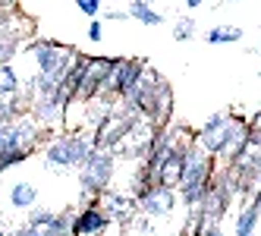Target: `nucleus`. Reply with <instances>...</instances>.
I'll return each mask as SVG.
<instances>
[{
	"label": "nucleus",
	"instance_id": "412c9836",
	"mask_svg": "<svg viewBox=\"0 0 261 236\" xmlns=\"http://www.w3.org/2000/svg\"><path fill=\"white\" fill-rule=\"evenodd\" d=\"M76 7H79L85 16H98V13H101V0H76Z\"/></svg>",
	"mask_w": 261,
	"mask_h": 236
},
{
	"label": "nucleus",
	"instance_id": "423d86ee",
	"mask_svg": "<svg viewBox=\"0 0 261 236\" xmlns=\"http://www.w3.org/2000/svg\"><path fill=\"white\" fill-rule=\"evenodd\" d=\"M145 66H148V63H145V60H136V57H133V60H117L114 69H110V76H107V82L101 85L98 98H120L126 88L142 76Z\"/></svg>",
	"mask_w": 261,
	"mask_h": 236
},
{
	"label": "nucleus",
	"instance_id": "7ed1b4c3",
	"mask_svg": "<svg viewBox=\"0 0 261 236\" xmlns=\"http://www.w3.org/2000/svg\"><path fill=\"white\" fill-rule=\"evenodd\" d=\"M114 170H117L114 151L95 148V151L88 154V161L79 167V186H82V195H88V198H101V192L110 189Z\"/></svg>",
	"mask_w": 261,
	"mask_h": 236
},
{
	"label": "nucleus",
	"instance_id": "a878e982",
	"mask_svg": "<svg viewBox=\"0 0 261 236\" xmlns=\"http://www.w3.org/2000/svg\"><path fill=\"white\" fill-rule=\"evenodd\" d=\"M201 4H204V0H186V7H189V10H198Z\"/></svg>",
	"mask_w": 261,
	"mask_h": 236
},
{
	"label": "nucleus",
	"instance_id": "aec40b11",
	"mask_svg": "<svg viewBox=\"0 0 261 236\" xmlns=\"http://www.w3.org/2000/svg\"><path fill=\"white\" fill-rule=\"evenodd\" d=\"M54 214L57 211H50V208H29V224L32 227H47L54 221Z\"/></svg>",
	"mask_w": 261,
	"mask_h": 236
},
{
	"label": "nucleus",
	"instance_id": "f8f14e48",
	"mask_svg": "<svg viewBox=\"0 0 261 236\" xmlns=\"http://www.w3.org/2000/svg\"><path fill=\"white\" fill-rule=\"evenodd\" d=\"M101 202H104V211L110 217H126L129 211L136 208V198L133 195H123V192H114V189L101 192Z\"/></svg>",
	"mask_w": 261,
	"mask_h": 236
},
{
	"label": "nucleus",
	"instance_id": "f257e3e1",
	"mask_svg": "<svg viewBox=\"0 0 261 236\" xmlns=\"http://www.w3.org/2000/svg\"><path fill=\"white\" fill-rule=\"evenodd\" d=\"M195 142L217 161L233 164L249 148V120L239 114H214L204 120L201 133H195Z\"/></svg>",
	"mask_w": 261,
	"mask_h": 236
},
{
	"label": "nucleus",
	"instance_id": "0eeeda50",
	"mask_svg": "<svg viewBox=\"0 0 261 236\" xmlns=\"http://www.w3.org/2000/svg\"><path fill=\"white\" fill-rule=\"evenodd\" d=\"M110 227V214L104 211V205H98L95 198L72 217V236H98Z\"/></svg>",
	"mask_w": 261,
	"mask_h": 236
},
{
	"label": "nucleus",
	"instance_id": "dca6fc26",
	"mask_svg": "<svg viewBox=\"0 0 261 236\" xmlns=\"http://www.w3.org/2000/svg\"><path fill=\"white\" fill-rule=\"evenodd\" d=\"M129 19H136V22H142V25H161L164 22V13H158V10H151L148 7V0H133L129 4Z\"/></svg>",
	"mask_w": 261,
	"mask_h": 236
},
{
	"label": "nucleus",
	"instance_id": "f03ea898",
	"mask_svg": "<svg viewBox=\"0 0 261 236\" xmlns=\"http://www.w3.org/2000/svg\"><path fill=\"white\" fill-rule=\"evenodd\" d=\"M29 54H32V60L35 66H38V72H44V76H54L60 85L66 79V72L72 69V63L79 60V54L66 47V44H57V41H29Z\"/></svg>",
	"mask_w": 261,
	"mask_h": 236
},
{
	"label": "nucleus",
	"instance_id": "9d476101",
	"mask_svg": "<svg viewBox=\"0 0 261 236\" xmlns=\"http://www.w3.org/2000/svg\"><path fill=\"white\" fill-rule=\"evenodd\" d=\"M170 117H173V88H170L167 79H161L158 92H154V107H151V117H148V120L161 129V126L170 123Z\"/></svg>",
	"mask_w": 261,
	"mask_h": 236
},
{
	"label": "nucleus",
	"instance_id": "1a4fd4ad",
	"mask_svg": "<svg viewBox=\"0 0 261 236\" xmlns=\"http://www.w3.org/2000/svg\"><path fill=\"white\" fill-rule=\"evenodd\" d=\"M63 111H66V98L63 95H35V101H32V117L41 126L60 123Z\"/></svg>",
	"mask_w": 261,
	"mask_h": 236
},
{
	"label": "nucleus",
	"instance_id": "c756f323",
	"mask_svg": "<svg viewBox=\"0 0 261 236\" xmlns=\"http://www.w3.org/2000/svg\"><path fill=\"white\" fill-rule=\"evenodd\" d=\"M258 76H261V72H258Z\"/></svg>",
	"mask_w": 261,
	"mask_h": 236
},
{
	"label": "nucleus",
	"instance_id": "5701e85b",
	"mask_svg": "<svg viewBox=\"0 0 261 236\" xmlns=\"http://www.w3.org/2000/svg\"><path fill=\"white\" fill-rule=\"evenodd\" d=\"M246 120H249V129H258V133H261V111H255V114L246 117Z\"/></svg>",
	"mask_w": 261,
	"mask_h": 236
},
{
	"label": "nucleus",
	"instance_id": "39448f33",
	"mask_svg": "<svg viewBox=\"0 0 261 236\" xmlns=\"http://www.w3.org/2000/svg\"><path fill=\"white\" fill-rule=\"evenodd\" d=\"M114 57H85L82 63V76H79V88H76V101H95L101 85L107 82L110 69H114Z\"/></svg>",
	"mask_w": 261,
	"mask_h": 236
},
{
	"label": "nucleus",
	"instance_id": "bb28decb",
	"mask_svg": "<svg viewBox=\"0 0 261 236\" xmlns=\"http://www.w3.org/2000/svg\"><path fill=\"white\" fill-rule=\"evenodd\" d=\"M0 236H7V230H4V227H0Z\"/></svg>",
	"mask_w": 261,
	"mask_h": 236
},
{
	"label": "nucleus",
	"instance_id": "6e6552de",
	"mask_svg": "<svg viewBox=\"0 0 261 236\" xmlns=\"http://www.w3.org/2000/svg\"><path fill=\"white\" fill-rule=\"evenodd\" d=\"M176 202H179V192H176L173 186L158 183L148 195H142V198H139V208H142L148 217H170V214H173V208H176Z\"/></svg>",
	"mask_w": 261,
	"mask_h": 236
},
{
	"label": "nucleus",
	"instance_id": "f3484780",
	"mask_svg": "<svg viewBox=\"0 0 261 236\" xmlns=\"http://www.w3.org/2000/svg\"><path fill=\"white\" fill-rule=\"evenodd\" d=\"M22 92V82L16 76V69L10 63H0V95H19Z\"/></svg>",
	"mask_w": 261,
	"mask_h": 236
},
{
	"label": "nucleus",
	"instance_id": "2eb2a0df",
	"mask_svg": "<svg viewBox=\"0 0 261 236\" xmlns=\"http://www.w3.org/2000/svg\"><path fill=\"white\" fill-rule=\"evenodd\" d=\"M44 167H47V170H66V167H72L63 139H54V142L47 145V151H44Z\"/></svg>",
	"mask_w": 261,
	"mask_h": 236
},
{
	"label": "nucleus",
	"instance_id": "b1692460",
	"mask_svg": "<svg viewBox=\"0 0 261 236\" xmlns=\"http://www.w3.org/2000/svg\"><path fill=\"white\" fill-rule=\"evenodd\" d=\"M201 236H223V230H220V224H208Z\"/></svg>",
	"mask_w": 261,
	"mask_h": 236
},
{
	"label": "nucleus",
	"instance_id": "ddd939ff",
	"mask_svg": "<svg viewBox=\"0 0 261 236\" xmlns=\"http://www.w3.org/2000/svg\"><path fill=\"white\" fill-rule=\"evenodd\" d=\"M242 35H246V32H242L239 25H211L201 38L208 44H239Z\"/></svg>",
	"mask_w": 261,
	"mask_h": 236
},
{
	"label": "nucleus",
	"instance_id": "9b49d317",
	"mask_svg": "<svg viewBox=\"0 0 261 236\" xmlns=\"http://www.w3.org/2000/svg\"><path fill=\"white\" fill-rule=\"evenodd\" d=\"M261 230V214L252 208V202H242L233 214V233L236 236H252Z\"/></svg>",
	"mask_w": 261,
	"mask_h": 236
},
{
	"label": "nucleus",
	"instance_id": "393cba45",
	"mask_svg": "<svg viewBox=\"0 0 261 236\" xmlns=\"http://www.w3.org/2000/svg\"><path fill=\"white\" fill-rule=\"evenodd\" d=\"M249 202H252V208H255V211H258V214H261V186H258V189H255V195H252V198H249Z\"/></svg>",
	"mask_w": 261,
	"mask_h": 236
},
{
	"label": "nucleus",
	"instance_id": "20e7f679",
	"mask_svg": "<svg viewBox=\"0 0 261 236\" xmlns=\"http://www.w3.org/2000/svg\"><path fill=\"white\" fill-rule=\"evenodd\" d=\"M38 120H29L25 114L13 123H0V154L10 148H25L35 151L38 148Z\"/></svg>",
	"mask_w": 261,
	"mask_h": 236
},
{
	"label": "nucleus",
	"instance_id": "6ab92c4d",
	"mask_svg": "<svg viewBox=\"0 0 261 236\" xmlns=\"http://www.w3.org/2000/svg\"><path fill=\"white\" fill-rule=\"evenodd\" d=\"M192 38H195V19H189V16L176 19V25H173V41H192Z\"/></svg>",
	"mask_w": 261,
	"mask_h": 236
},
{
	"label": "nucleus",
	"instance_id": "4468645a",
	"mask_svg": "<svg viewBox=\"0 0 261 236\" xmlns=\"http://www.w3.org/2000/svg\"><path fill=\"white\" fill-rule=\"evenodd\" d=\"M35 202H38V189L32 183H16L10 189V205L16 211H29V208H35Z\"/></svg>",
	"mask_w": 261,
	"mask_h": 236
},
{
	"label": "nucleus",
	"instance_id": "a211bd4d",
	"mask_svg": "<svg viewBox=\"0 0 261 236\" xmlns=\"http://www.w3.org/2000/svg\"><path fill=\"white\" fill-rule=\"evenodd\" d=\"M29 154L32 151H25V148H10V151H4V154H0V173L10 170V167H19Z\"/></svg>",
	"mask_w": 261,
	"mask_h": 236
},
{
	"label": "nucleus",
	"instance_id": "cd10ccee",
	"mask_svg": "<svg viewBox=\"0 0 261 236\" xmlns=\"http://www.w3.org/2000/svg\"><path fill=\"white\" fill-rule=\"evenodd\" d=\"M227 4H239V0H227Z\"/></svg>",
	"mask_w": 261,
	"mask_h": 236
},
{
	"label": "nucleus",
	"instance_id": "4be33fe9",
	"mask_svg": "<svg viewBox=\"0 0 261 236\" xmlns=\"http://www.w3.org/2000/svg\"><path fill=\"white\" fill-rule=\"evenodd\" d=\"M104 38V25L101 22H91L88 25V41H101Z\"/></svg>",
	"mask_w": 261,
	"mask_h": 236
},
{
	"label": "nucleus",
	"instance_id": "c85d7f7f",
	"mask_svg": "<svg viewBox=\"0 0 261 236\" xmlns=\"http://www.w3.org/2000/svg\"><path fill=\"white\" fill-rule=\"evenodd\" d=\"M252 236H261V230H258V233H252Z\"/></svg>",
	"mask_w": 261,
	"mask_h": 236
}]
</instances>
